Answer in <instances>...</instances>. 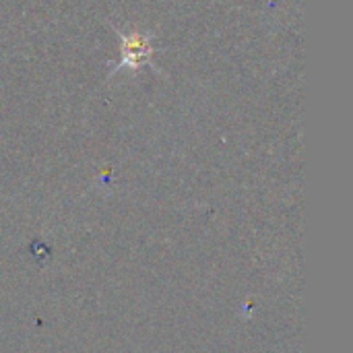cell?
<instances>
[{"instance_id":"1","label":"cell","mask_w":353,"mask_h":353,"mask_svg":"<svg viewBox=\"0 0 353 353\" xmlns=\"http://www.w3.org/2000/svg\"><path fill=\"white\" fill-rule=\"evenodd\" d=\"M118 39H120V60L116 62V66L110 70L108 79L114 77L118 70H130V72H139L141 66H149L153 70H157L155 62H153V35L132 29V31H118Z\"/></svg>"}]
</instances>
